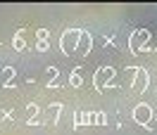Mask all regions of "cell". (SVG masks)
<instances>
[{
	"label": "cell",
	"instance_id": "cell-1",
	"mask_svg": "<svg viewBox=\"0 0 157 135\" xmlns=\"http://www.w3.org/2000/svg\"><path fill=\"white\" fill-rule=\"evenodd\" d=\"M81 36H83V31L81 29H69L62 33V40H59V45H62V52L69 55V52H76L78 50V43H81Z\"/></svg>",
	"mask_w": 157,
	"mask_h": 135
},
{
	"label": "cell",
	"instance_id": "cell-2",
	"mask_svg": "<svg viewBox=\"0 0 157 135\" xmlns=\"http://www.w3.org/2000/svg\"><path fill=\"white\" fill-rule=\"evenodd\" d=\"M131 116H133V121L138 126H145V128H150V121H155V111H152V107L147 104V102H138L133 107Z\"/></svg>",
	"mask_w": 157,
	"mask_h": 135
},
{
	"label": "cell",
	"instance_id": "cell-3",
	"mask_svg": "<svg viewBox=\"0 0 157 135\" xmlns=\"http://www.w3.org/2000/svg\"><path fill=\"white\" fill-rule=\"evenodd\" d=\"M147 43H150V31L147 29H136L131 33V38H128V50L138 55L143 48H147Z\"/></svg>",
	"mask_w": 157,
	"mask_h": 135
},
{
	"label": "cell",
	"instance_id": "cell-4",
	"mask_svg": "<svg viewBox=\"0 0 157 135\" xmlns=\"http://www.w3.org/2000/svg\"><path fill=\"white\" fill-rule=\"evenodd\" d=\"M112 81H114V69L112 67H100L98 71H95V76H93V83H95V90H98V93L105 90V83L114 86Z\"/></svg>",
	"mask_w": 157,
	"mask_h": 135
},
{
	"label": "cell",
	"instance_id": "cell-5",
	"mask_svg": "<svg viewBox=\"0 0 157 135\" xmlns=\"http://www.w3.org/2000/svg\"><path fill=\"white\" fill-rule=\"evenodd\" d=\"M126 74H128V76H133V81H131V83H133L138 90L150 86V74H147L145 69H140V67H128Z\"/></svg>",
	"mask_w": 157,
	"mask_h": 135
},
{
	"label": "cell",
	"instance_id": "cell-6",
	"mask_svg": "<svg viewBox=\"0 0 157 135\" xmlns=\"http://www.w3.org/2000/svg\"><path fill=\"white\" fill-rule=\"evenodd\" d=\"M90 48H93V36L83 31V36H81V43H78V50H76V52L81 55V57H86V55L90 52Z\"/></svg>",
	"mask_w": 157,
	"mask_h": 135
},
{
	"label": "cell",
	"instance_id": "cell-7",
	"mask_svg": "<svg viewBox=\"0 0 157 135\" xmlns=\"http://www.w3.org/2000/svg\"><path fill=\"white\" fill-rule=\"evenodd\" d=\"M59 114H62V104H59V102H52V104L48 107V121L55 126L59 121Z\"/></svg>",
	"mask_w": 157,
	"mask_h": 135
},
{
	"label": "cell",
	"instance_id": "cell-8",
	"mask_svg": "<svg viewBox=\"0 0 157 135\" xmlns=\"http://www.w3.org/2000/svg\"><path fill=\"white\" fill-rule=\"evenodd\" d=\"M12 48L17 50V52H24L26 50V43H24V29H19L14 33V38H12Z\"/></svg>",
	"mask_w": 157,
	"mask_h": 135
},
{
	"label": "cell",
	"instance_id": "cell-9",
	"mask_svg": "<svg viewBox=\"0 0 157 135\" xmlns=\"http://www.w3.org/2000/svg\"><path fill=\"white\" fill-rule=\"evenodd\" d=\"M57 76H59V71L55 67H48L45 69V78H48V88H57Z\"/></svg>",
	"mask_w": 157,
	"mask_h": 135
},
{
	"label": "cell",
	"instance_id": "cell-10",
	"mask_svg": "<svg viewBox=\"0 0 157 135\" xmlns=\"http://www.w3.org/2000/svg\"><path fill=\"white\" fill-rule=\"evenodd\" d=\"M69 86H71V88H81V86H83V78H81V67H76L71 74H69Z\"/></svg>",
	"mask_w": 157,
	"mask_h": 135
},
{
	"label": "cell",
	"instance_id": "cell-11",
	"mask_svg": "<svg viewBox=\"0 0 157 135\" xmlns=\"http://www.w3.org/2000/svg\"><path fill=\"white\" fill-rule=\"evenodd\" d=\"M38 104H33V102H31V104H26V119H29V121H36V119H38ZM29 121H26V123H29Z\"/></svg>",
	"mask_w": 157,
	"mask_h": 135
},
{
	"label": "cell",
	"instance_id": "cell-12",
	"mask_svg": "<svg viewBox=\"0 0 157 135\" xmlns=\"http://www.w3.org/2000/svg\"><path fill=\"white\" fill-rule=\"evenodd\" d=\"M14 76H17L14 67H5V69H2V81H5V86H7V83H12V81H14Z\"/></svg>",
	"mask_w": 157,
	"mask_h": 135
},
{
	"label": "cell",
	"instance_id": "cell-13",
	"mask_svg": "<svg viewBox=\"0 0 157 135\" xmlns=\"http://www.w3.org/2000/svg\"><path fill=\"white\" fill-rule=\"evenodd\" d=\"M36 40H45V43H50V29H38V31H36Z\"/></svg>",
	"mask_w": 157,
	"mask_h": 135
},
{
	"label": "cell",
	"instance_id": "cell-14",
	"mask_svg": "<svg viewBox=\"0 0 157 135\" xmlns=\"http://www.w3.org/2000/svg\"><path fill=\"white\" fill-rule=\"evenodd\" d=\"M95 126H107V114L105 111H95Z\"/></svg>",
	"mask_w": 157,
	"mask_h": 135
},
{
	"label": "cell",
	"instance_id": "cell-15",
	"mask_svg": "<svg viewBox=\"0 0 157 135\" xmlns=\"http://www.w3.org/2000/svg\"><path fill=\"white\" fill-rule=\"evenodd\" d=\"M83 123L86 126H95V111H83Z\"/></svg>",
	"mask_w": 157,
	"mask_h": 135
},
{
	"label": "cell",
	"instance_id": "cell-16",
	"mask_svg": "<svg viewBox=\"0 0 157 135\" xmlns=\"http://www.w3.org/2000/svg\"><path fill=\"white\" fill-rule=\"evenodd\" d=\"M81 126H86L83 123V111H76L74 114V128H81Z\"/></svg>",
	"mask_w": 157,
	"mask_h": 135
},
{
	"label": "cell",
	"instance_id": "cell-17",
	"mask_svg": "<svg viewBox=\"0 0 157 135\" xmlns=\"http://www.w3.org/2000/svg\"><path fill=\"white\" fill-rule=\"evenodd\" d=\"M36 50H38V52H48L50 43H45V40H36Z\"/></svg>",
	"mask_w": 157,
	"mask_h": 135
},
{
	"label": "cell",
	"instance_id": "cell-18",
	"mask_svg": "<svg viewBox=\"0 0 157 135\" xmlns=\"http://www.w3.org/2000/svg\"><path fill=\"white\" fill-rule=\"evenodd\" d=\"M155 121H157V114H155Z\"/></svg>",
	"mask_w": 157,
	"mask_h": 135
}]
</instances>
